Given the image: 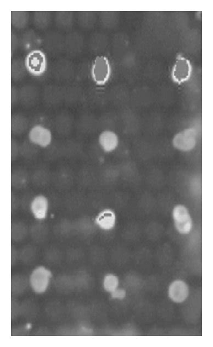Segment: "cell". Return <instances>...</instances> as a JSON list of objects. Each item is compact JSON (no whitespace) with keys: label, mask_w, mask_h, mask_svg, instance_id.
I'll use <instances>...</instances> for the list:
<instances>
[{"label":"cell","mask_w":213,"mask_h":347,"mask_svg":"<svg viewBox=\"0 0 213 347\" xmlns=\"http://www.w3.org/2000/svg\"><path fill=\"white\" fill-rule=\"evenodd\" d=\"M49 176L47 173L43 170H39L34 173L33 176L34 184L38 186L45 185L49 181Z\"/></svg>","instance_id":"30"},{"label":"cell","mask_w":213,"mask_h":347,"mask_svg":"<svg viewBox=\"0 0 213 347\" xmlns=\"http://www.w3.org/2000/svg\"><path fill=\"white\" fill-rule=\"evenodd\" d=\"M21 43L25 50L32 52L38 50L41 41L36 33L30 30L24 33L21 37Z\"/></svg>","instance_id":"16"},{"label":"cell","mask_w":213,"mask_h":347,"mask_svg":"<svg viewBox=\"0 0 213 347\" xmlns=\"http://www.w3.org/2000/svg\"><path fill=\"white\" fill-rule=\"evenodd\" d=\"M27 176L22 171H16L12 175V184L14 187L21 188L25 185Z\"/></svg>","instance_id":"28"},{"label":"cell","mask_w":213,"mask_h":347,"mask_svg":"<svg viewBox=\"0 0 213 347\" xmlns=\"http://www.w3.org/2000/svg\"><path fill=\"white\" fill-rule=\"evenodd\" d=\"M72 126V120L67 114H60L55 120V127L56 131L62 135H66L70 132Z\"/></svg>","instance_id":"18"},{"label":"cell","mask_w":213,"mask_h":347,"mask_svg":"<svg viewBox=\"0 0 213 347\" xmlns=\"http://www.w3.org/2000/svg\"><path fill=\"white\" fill-rule=\"evenodd\" d=\"M29 140L38 146L47 147L52 143V133L43 125H36L30 130Z\"/></svg>","instance_id":"5"},{"label":"cell","mask_w":213,"mask_h":347,"mask_svg":"<svg viewBox=\"0 0 213 347\" xmlns=\"http://www.w3.org/2000/svg\"><path fill=\"white\" fill-rule=\"evenodd\" d=\"M51 19V14L50 12L37 11L34 14V24L38 28L45 29L50 25Z\"/></svg>","instance_id":"21"},{"label":"cell","mask_w":213,"mask_h":347,"mask_svg":"<svg viewBox=\"0 0 213 347\" xmlns=\"http://www.w3.org/2000/svg\"><path fill=\"white\" fill-rule=\"evenodd\" d=\"M75 20L73 12L71 11H59L56 14V24L60 28L67 29L73 25Z\"/></svg>","instance_id":"19"},{"label":"cell","mask_w":213,"mask_h":347,"mask_svg":"<svg viewBox=\"0 0 213 347\" xmlns=\"http://www.w3.org/2000/svg\"><path fill=\"white\" fill-rule=\"evenodd\" d=\"M27 70L25 62L20 59L13 61L11 64V76L15 80H20L25 76Z\"/></svg>","instance_id":"24"},{"label":"cell","mask_w":213,"mask_h":347,"mask_svg":"<svg viewBox=\"0 0 213 347\" xmlns=\"http://www.w3.org/2000/svg\"><path fill=\"white\" fill-rule=\"evenodd\" d=\"M195 142L196 140L194 133L185 131L177 134L174 140V145L177 149L187 151L194 148Z\"/></svg>","instance_id":"14"},{"label":"cell","mask_w":213,"mask_h":347,"mask_svg":"<svg viewBox=\"0 0 213 347\" xmlns=\"http://www.w3.org/2000/svg\"><path fill=\"white\" fill-rule=\"evenodd\" d=\"M191 66L188 60L179 57L174 66L172 78L176 83H182L188 81L191 74Z\"/></svg>","instance_id":"7"},{"label":"cell","mask_w":213,"mask_h":347,"mask_svg":"<svg viewBox=\"0 0 213 347\" xmlns=\"http://www.w3.org/2000/svg\"><path fill=\"white\" fill-rule=\"evenodd\" d=\"M175 226L181 234H188L193 228V221L188 209L184 206L177 205L173 212Z\"/></svg>","instance_id":"3"},{"label":"cell","mask_w":213,"mask_h":347,"mask_svg":"<svg viewBox=\"0 0 213 347\" xmlns=\"http://www.w3.org/2000/svg\"><path fill=\"white\" fill-rule=\"evenodd\" d=\"M43 98L48 105H58L64 101V90L57 85H48L43 90Z\"/></svg>","instance_id":"12"},{"label":"cell","mask_w":213,"mask_h":347,"mask_svg":"<svg viewBox=\"0 0 213 347\" xmlns=\"http://www.w3.org/2000/svg\"><path fill=\"white\" fill-rule=\"evenodd\" d=\"M116 217L115 212L111 210H104L100 212L95 222L98 226L104 230H110L115 226Z\"/></svg>","instance_id":"15"},{"label":"cell","mask_w":213,"mask_h":347,"mask_svg":"<svg viewBox=\"0 0 213 347\" xmlns=\"http://www.w3.org/2000/svg\"><path fill=\"white\" fill-rule=\"evenodd\" d=\"M12 103H15L18 100H19V93L15 88H12L11 94Z\"/></svg>","instance_id":"36"},{"label":"cell","mask_w":213,"mask_h":347,"mask_svg":"<svg viewBox=\"0 0 213 347\" xmlns=\"http://www.w3.org/2000/svg\"><path fill=\"white\" fill-rule=\"evenodd\" d=\"M77 21L82 27L90 28L95 23V15L91 12H80L77 15Z\"/></svg>","instance_id":"26"},{"label":"cell","mask_w":213,"mask_h":347,"mask_svg":"<svg viewBox=\"0 0 213 347\" xmlns=\"http://www.w3.org/2000/svg\"><path fill=\"white\" fill-rule=\"evenodd\" d=\"M81 96V91L77 86H71L64 90V101L70 105L79 102Z\"/></svg>","instance_id":"22"},{"label":"cell","mask_w":213,"mask_h":347,"mask_svg":"<svg viewBox=\"0 0 213 347\" xmlns=\"http://www.w3.org/2000/svg\"><path fill=\"white\" fill-rule=\"evenodd\" d=\"M38 146L29 140L25 141L20 145V154L26 158H32L37 154Z\"/></svg>","instance_id":"25"},{"label":"cell","mask_w":213,"mask_h":347,"mask_svg":"<svg viewBox=\"0 0 213 347\" xmlns=\"http://www.w3.org/2000/svg\"><path fill=\"white\" fill-rule=\"evenodd\" d=\"M126 293L124 290L116 289L114 292H112V297L114 298H118L122 299L125 298Z\"/></svg>","instance_id":"35"},{"label":"cell","mask_w":213,"mask_h":347,"mask_svg":"<svg viewBox=\"0 0 213 347\" xmlns=\"http://www.w3.org/2000/svg\"><path fill=\"white\" fill-rule=\"evenodd\" d=\"M52 276L51 272L44 267H39L35 270L30 276V284L37 293H43L45 291L49 285L50 279Z\"/></svg>","instance_id":"4"},{"label":"cell","mask_w":213,"mask_h":347,"mask_svg":"<svg viewBox=\"0 0 213 347\" xmlns=\"http://www.w3.org/2000/svg\"><path fill=\"white\" fill-rule=\"evenodd\" d=\"M115 120L111 116H106L99 123L100 127L104 131H112L113 128L115 126Z\"/></svg>","instance_id":"31"},{"label":"cell","mask_w":213,"mask_h":347,"mask_svg":"<svg viewBox=\"0 0 213 347\" xmlns=\"http://www.w3.org/2000/svg\"><path fill=\"white\" fill-rule=\"evenodd\" d=\"M29 14L26 11H13L11 13L12 24L17 28H23L28 23Z\"/></svg>","instance_id":"23"},{"label":"cell","mask_w":213,"mask_h":347,"mask_svg":"<svg viewBox=\"0 0 213 347\" xmlns=\"http://www.w3.org/2000/svg\"><path fill=\"white\" fill-rule=\"evenodd\" d=\"M49 206V201L42 195L35 197L30 205L33 215L39 220H43L46 218Z\"/></svg>","instance_id":"10"},{"label":"cell","mask_w":213,"mask_h":347,"mask_svg":"<svg viewBox=\"0 0 213 347\" xmlns=\"http://www.w3.org/2000/svg\"><path fill=\"white\" fill-rule=\"evenodd\" d=\"M111 72V65L106 57L99 56L95 59L91 75L96 83L100 85L105 84L110 79Z\"/></svg>","instance_id":"2"},{"label":"cell","mask_w":213,"mask_h":347,"mask_svg":"<svg viewBox=\"0 0 213 347\" xmlns=\"http://www.w3.org/2000/svg\"><path fill=\"white\" fill-rule=\"evenodd\" d=\"M71 180L67 173H61L58 177V184L62 186H67L69 184V181Z\"/></svg>","instance_id":"34"},{"label":"cell","mask_w":213,"mask_h":347,"mask_svg":"<svg viewBox=\"0 0 213 347\" xmlns=\"http://www.w3.org/2000/svg\"><path fill=\"white\" fill-rule=\"evenodd\" d=\"M98 143L101 149L107 153L115 150L119 145V138L112 131H104L100 134Z\"/></svg>","instance_id":"11"},{"label":"cell","mask_w":213,"mask_h":347,"mask_svg":"<svg viewBox=\"0 0 213 347\" xmlns=\"http://www.w3.org/2000/svg\"><path fill=\"white\" fill-rule=\"evenodd\" d=\"M28 127V121L24 116L21 115H15L11 120L12 132L15 134L24 133Z\"/></svg>","instance_id":"20"},{"label":"cell","mask_w":213,"mask_h":347,"mask_svg":"<svg viewBox=\"0 0 213 347\" xmlns=\"http://www.w3.org/2000/svg\"><path fill=\"white\" fill-rule=\"evenodd\" d=\"M119 285L118 277L113 275H108L104 277V287L108 292H114Z\"/></svg>","instance_id":"29"},{"label":"cell","mask_w":213,"mask_h":347,"mask_svg":"<svg viewBox=\"0 0 213 347\" xmlns=\"http://www.w3.org/2000/svg\"><path fill=\"white\" fill-rule=\"evenodd\" d=\"M189 296V288L183 281H176L169 288V296L176 303L183 302Z\"/></svg>","instance_id":"13"},{"label":"cell","mask_w":213,"mask_h":347,"mask_svg":"<svg viewBox=\"0 0 213 347\" xmlns=\"http://www.w3.org/2000/svg\"><path fill=\"white\" fill-rule=\"evenodd\" d=\"M25 63L27 71L36 76L42 75L47 67L46 56L39 50L30 52L26 58Z\"/></svg>","instance_id":"1"},{"label":"cell","mask_w":213,"mask_h":347,"mask_svg":"<svg viewBox=\"0 0 213 347\" xmlns=\"http://www.w3.org/2000/svg\"><path fill=\"white\" fill-rule=\"evenodd\" d=\"M43 43L45 49L51 55H58L64 50V38L57 32L48 33Z\"/></svg>","instance_id":"6"},{"label":"cell","mask_w":213,"mask_h":347,"mask_svg":"<svg viewBox=\"0 0 213 347\" xmlns=\"http://www.w3.org/2000/svg\"><path fill=\"white\" fill-rule=\"evenodd\" d=\"M54 75L56 79L60 81H68L75 75V68L69 61L62 59L56 63L54 68Z\"/></svg>","instance_id":"9"},{"label":"cell","mask_w":213,"mask_h":347,"mask_svg":"<svg viewBox=\"0 0 213 347\" xmlns=\"http://www.w3.org/2000/svg\"><path fill=\"white\" fill-rule=\"evenodd\" d=\"M20 101L25 105H32L38 98L37 89L32 85H26L19 91Z\"/></svg>","instance_id":"17"},{"label":"cell","mask_w":213,"mask_h":347,"mask_svg":"<svg viewBox=\"0 0 213 347\" xmlns=\"http://www.w3.org/2000/svg\"><path fill=\"white\" fill-rule=\"evenodd\" d=\"M96 124L93 119L89 116L82 117L79 120V128L84 133H91L95 128Z\"/></svg>","instance_id":"27"},{"label":"cell","mask_w":213,"mask_h":347,"mask_svg":"<svg viewBox=\"0 0 213 347\" xmlns=\"http://www.w3.org/2000/svg\"><path fill=\"white\" fill-rule=\"evenodd\" d=\"M20 154V146L14 140L11 142V158L12 160H15Z\"/></svg>","instance_id":"33"},{"label":"cell","mask_w":213,"mask_h":347,"mask_svg":"<svg viewBox=\"0 0 213 347\" xmlns=\"http://www.w3.org/2000/svg\"><path fill=\"white\" fill-rule=\"evenodd\" d=\"M84 47L83 37L77 32L69 33L64 38V50L71 56L79 55Z\"/></svg>","instance_id":"8"},{"label":"cell","mask_w":213,"mask_h":347,"mask_svg":"<svg viewBox=\"0 0 213 347\" xmlns=\"http://www.w3.org/2000/svg\"><path fill=\"white\" fill-rule=\"evenodd\" d=\"M104 38L102 36H95L93 38L90 44L91 47L93 50H97L101 48H103V44L104 43Z\"/></svg>","instance_id":"32"}]
</instances>
